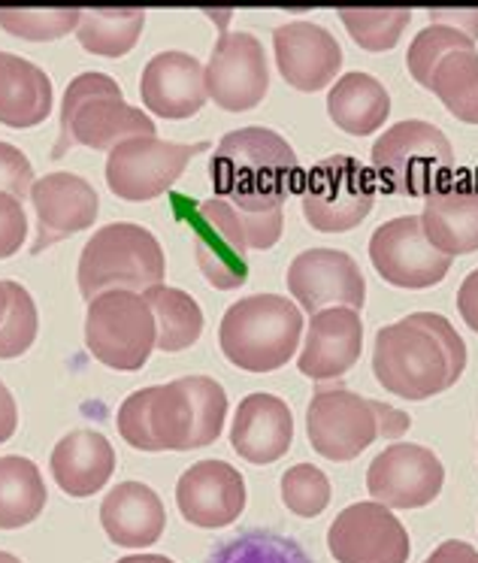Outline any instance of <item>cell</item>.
Returning <instances> with one entry per match:
<instances>
[{
  "mask_svg": "<svg viewBox=\"0 0 478 563\" xmlns=\"http://www.w3.org/2000/svg\"><path fill=\"white\" fill-rule=\"evenodd\" d=\"M215 197L236 212L248 252H267L282 236V207L303 191L307 170L291 143L267 128H243L221 136L209 158Z\"/></svg>",
  "mask_w": 478,
  "mask_h": 563,
  "instance_id": "cell-1",
  "label": "cell"
},
{
  "mask_svg": "<svg viewBox=\"0 0 478 563\" xmlns=\"http://www.w3.org/2000/svg\"><path fill=\"white\" fill-rule=\"evenodd\" d=\"M227 394L209 376L152 385L119 406V433L136 452H191L221 437Z\"/></svg>",
  "mask_w": 478,
  "mask_h": 563,
  "instance_id": "cell-2",
  "label": "cell"
},
{
  "mask_svg": "<svg viewBox=\"0 0 478 563\" xmlns=\"http://www.w3.org/2000/svg\"><path fill=\"white\" fill-rule=\"evenodd\" d=\"M466 369V343L436 312H412L376 333L373 373L388 394L430 400L448 391Z\"/></svg>",
  "mask_w": 478,
  "mask_h": 563,
  "instance_id": "cell-3",
  "label": "cell"
},
{
  "mask_svg": "<svg viewBox=\"0 0 478 563\" xmlns=\"http://www.w3.org/2000/svg\"><path fill=\"white\" fill-rule=\"evenodd\" d=\"M136 136H155V122L124 100L115 79L107 74H82L64 91L62 134L52 158H64L74 146L112 152Z\"/></svg>",
  "mask_w": 478,
  "mask_h": 563,
  "instance_id": "cell-4",
  "label": "cell"
},
{
  "mask_svg": "<svg viewBox=\"0 0 478 563\" xmlns=\"http://www.w3.org/2000/svg\"><path fill=\"white\" fill-rule=\"evenodd\" d=\"M412 428V418L369 400L348 388H321L307 412V433L312 449L327 461H355L376 440H400Z\"/></svg>",
  "mask_w": 478,
  "mask_h": 563,
  "instance_id": "cell-5",
  "label": "cell"
},
{
  "mask_svg": "<svg viewBox=\"0 0 478 563\" xmlns=\"http://www.w3.org/2000/svg\"><path fill=\"white\" fill-rule=\"evenodd\" d=\"M303 312L288 297L255 295L233 303L221 319L219 343L233 367L273 373L294 357Z\"/></svg>",
  "mask_w": 478,
  "mask_h": 563,
  "instance_id": "cell-6",
  "label": "cell"
},
{
  "mask_svg": "<svg viewBox=\"0 0 478 563\" xmlns=\"http://www.w3.org/2000/svg\"><path fill=\"white\" fill-rule=\"evenodd\" d=\"M369 170L385 195L427 200L454 179V148L440 128L409 119L376 140Z\"/></svg>",
  "mask_w": 478,
  "mask_h": 563,
  "instance_id": "cell-7",
  "label": "cell"
},
{
  "mask_svg": "<svg viewBox=\"0 0 478 563\" xmlns=\"http://www.w3.org/2000/svg\"><path fill=\"white\" fill-rule=\"evenodd\" d=\"M164 252L158 240L127 221L100 228L79 257V291L88 303L107 291H143L164 282Z\"/></svg>",
  "mask_w": 478,
  "mask_h": 563,
  "instance_id": "cell-8",
  "label": "cell"
},
{
  "mask_svg": "<svg viewBox=\"0 0 478 563\" xmlns=\"http://www.w3.org/2000/svg\"><path fill=\"white\" fill-rule=\"evenodd\" d=\"M155 316L143 295L107 291L88 303L86 345L100 364L119 373H134L155 352Z\"/></svg>",
  "mask_w": 478,
  "mask_h": 563,
  "instance_id": "cell-9",
  "label": "cell"
},
{
  "mask_svg": "<svg viewBox=\"0 0 478 563\" xmlns=\"http://www.w3.org/2000/svg\"><path fill=\"white\" fill-rule=\"evenodd\" d=\"M303 216L321 233H345L367 219L376 203V179L352 155L321 161L303 179Z\"/></svg>",
  "mask_w": 478,
  "mask_h": 563,
  "instance_id": "cell-10",
  "label": "cell"
},
{
  "mask_svg": "<svg viewBox=\"0 0 478 563\" xmlns=\"http://www.w3.org/2000/svg\"><path fill=\"white\" fill-rule=\"evenodd\" d=\"M209 152V143H167L158 136H136L124 140L122 146H115L107 161V185L115 197L131 200V203H146L155 200L164 191H170V185L179 179L188 167V161Z\"/></svg>",
  "mask_w": 478,
  "mask_h": 563,
  "instance_id": "cell-11",
  "label": "cell"
},
{
  "mask_svg": "<svg viewBox=\"0 0 478 563\" xmlns=\"http://www.w3.org/2000/svg\"><path fill=\"white\" fill-rule=\"evenodd\" d=\"M369 261L385 282L397 288L421 291L430 285H440L448 276L454 257L442 255L424 236L421 216H400L373 233Z\"/></svg>",
  "mask_w": 478,
  "mask_h": 563,
  "instance_id": "cell-12",
  "label": "cell"
},
{
  "mask_svg": "<svg viewBox=\"0 0 478 563\" xmlns=\"http://www.w3.org/2000/svg\"><path fill=\"white\" fill-rule=\"evenodd\" d=\"M445 466L415 442H393L367 470L369 497L388 509H421L440 497Z\"/></svg>",
  "mask_w": 478,
  "mask_h": 563,
  "instance_id": "cell-13",
  "label": "cell"
},
{
  "mask_svg": "<svg viewBox=\"0 0 478 563\" xmlns=\"http://www.w3.org/2000/svg\"><path fill=\"white\" fill-rule=\"evenodd\" d=\"M336 563H405L412 542L400 518L381 503H355L336 515L327 530Z\"/></svg>",
  "mask_w": 478,
  "mask_h": 563,
  "instance_id": "cell-14",
  "label": "cell"
},
{
  "mask_svg": "<svg viewBox=\"0 0 478 563\" xmlns=\"http://www.w3.org/2000/svg\"><path fill=\"white\" fill-rule=\"evenodd\" d=\"M288 288L300 309L319 316L324 309H364L367 282L355 257L336 249H307L288 267Z\"/></svg>",
  "mask_w": 478,
  "mask_h": 563,
  "instance_id": "cell-15",
  "label": "cell"
},
{
  "mask_svg": "<svg viewBox=\"0 0 478 563\" xmlns=\"http://www.w3.org/2000/svg\"><path fill=\"white\" fill-rule=\"evenodd\" d=\"M209 98L227 112L255 110L270 91V67L255 34H221L207 64Z\"/></svg>",
  "mask_w": 478,
  "mask_h": 563,
  "instance_id": "cell-16",
  "label": "cell"
},
{
  "mask_svg": "<svg viewBox=\"0 0 478 563\" xmlns=\"http://www.w3.org/2000/svg\"><path fill=\"white\" fill-rule=\"evenodd\" d=\"M194 236V257L200 273L219 291H233L248 282L246 236L240 231V221L224 200L212 197L191 209L188 219Z\"/></svg>",
  "mask_w": 478,
  "mask_h": 563,
  "instance_id": "cell-17",
  "label": "cell"
},
{
  "mask_svg": "<svg viewBox=\"0 0 478 563\" xmlns=\"http://www.w3.org/2000/svg\"><path fill=\"white\" fill-rule=\"evenodd\" d=\"M31 203L37 209V240L31 255L62 243L74 233L88 231L100 212V197L82 176L52 173L31 185Z\"/></svg>",
  "mask_w": 478,
  "mask_h": 563,
  "instance_id": "cell-18",
  "label": "cell"
},
{
  "mask_svg": "<svg viewBox=\"0 0 478 563\" xmlns=\"http://www.w3.org/2000/svg\"><path fill=\"white\" fill-rule=\"evenodd\" d=\"M176 503L188 525L219 530L233 525L246 509V478L224 461H200L179 478Z\"/></svg>",
  "mask_w": 478,
  "mask_h": 563,
  "instance_id": "cell-19",
  "label": "cell"
},
{
  "mask_svg": "<svg viewBox=\"0 0 478 563\" xmlns=\"http://www.w3.org/2000/svg\"><path fill=\"white\" fill-rule=\"evenodd\" d=\"M279 74L297 91L327 88L343 67V49L327 27L291 22L273 31Z\"/></svg>",
  "mask_w": 478,
  "mask_h": 563,
  "instance_id": "cell-20",
  "label": "cell"
},
{
  "mask_svg": "<svg viewBox=\"0 0 478 563\" xmlns=\"http://www.w3.org/2000/svg\"><path fill=\"white\" fill-rule=\"evenodd\" d=\"M140 98L160 119H191L209 100L207 67L185 52H160L143 70Z\"/></svg>",
  "mask_w": 478,
  "mask_h": 563,
  "instance_id": "cell-21",
  "label": "cell"
},
{
  "mask_svg": "<svg viewBox=\"0 0 478 563\" xmlns=\"http://www.w3.org/2000/svg\"><path fill=\"white\" fill-rule=\"evenodd\" d=\"M421 228L442 255L478 252V176L460 173L424 200Z\"/></svg>",
  "mask_w": 478,
  "mask_h": 563,
  "instance_id": "cell-22",
  "label": "cell"
},
{
  "mask_svg": "<svg viewBox=\"0 0 478 563\" xmlns=\"http://www.w3.org/2000/svg\"><path fill=\"white\" fill-rule=\"evenodd\" d=\"M364 349V324L355 309H324L309 321L307 345L297 367L307 379H340L355 367Z\"/></svg>",
  "mask_w": 478,
  "mask_h": 563,
  "instance_id": "cell-23",
  "label": "cell"
},
{
  "mask_svg": "<svg viewBox=\"0 0 478 563\" xmlns=\"http://www.w3.org/2000/svg\"><path fill=\"white\" fill-rule=\"evenodd\" d=\"M233 452L248 464H273L288 454L294 442V418L285 400L273 394H248L236 409L231 428Z\"/></svg>",
  "mask_w": 478,
  "mask_h": 563,
  "instance_id": "cell-24",
  "label": "cell"
},
{
  "mask_svg": "<svg viewBox=\"0 0 478 563\" xmlns=\"http://www.w3.org/2000/svg\"><path fill=\"white\" fill-rule=\"evenodd\" d=\"M100 525L122 549H146L158 542L167 525L164 503L143 482H122L100 503Z\"/></svg>",
  "mask_w": 478,
  "mask_h": 563,
  "instance_id": "cell-25",
  "label": "cell"
},
{
  "mask_svg": "<svg viewBox=\"0 0 478 563\" xmlns=\"http://www.w3.org/2000/svg\"><path fill=\"white\" fill-rule=\"evenodd\" d=\"M115 452L98 430H74L52 452V476L67 497H91L110 482Z\"/></svg>",
  "mask_w": 478,
  "mask_h": 563,
  "instance_id": "cell-26",
  "label": "cell"
},
{
  "mask_svg": "<svg viewBox=\"0 0 478 563\" xmlns=\"http://www.w3.org/2000/svg\"><path fill=\"white\" fill-rule=\"evenodd\" d=\"M52 112V82L37 64L0 52V124L27 131Z\"/></svg>",
  "mask_w": 478,
  "mask_h": 563,
  "instance_id": "cell-27",
  "label": "cell"
},
{
  "mask_svg": "<svg viewBox=\"0 0 478 563\" xmlns=\"http://www.w3.org/2000/svg\"><path fill=\"white\" fill-rule=\"evenodd\" d=\"M327 112L336 128L352 136H369L391 115V95L376 76L345 74L327 95Z\"/></svg>",
  "mask_w": 478,
  "mask_h": 563,
  "instance_id": "cell-28",
  "label": "cell"
},
{
  "mask_svg": "<svg viewBox=\"0 0 478 563\" xmlns=\"http://www.w3.org/2000/svg\"><path fill=\"white\" fill-rule=\"evenodd\" d=\"M46 509V485L34 461L7 454L0 457V530H19L37 521Z\"/></svg>",
  "mask_w": 478,
  "mask_h": 563,
  "instance_id": "cell-29",
  "label": "cell"
},
{
  "mask_svg": "<svg viewBox=\"0 0 478 563\" xmlns=\"http://www.w3.org/2000/svg\"><path fill=\"white\" fill-rule=\"evenodd\" d=\"M427 91L445 103L454 119L466 124H478V52L476 46H464L442 55L440 64L430 74Z\"/></svg>",
  "mask_w": 478,
  "mask_h": 563,
  "instance_id": "cell-30",
  "label": "cell"
},
{
  "mask_svg": "<svg viewBox=\"0 0 478 563\" xmlns=\"http://www.w3.org/2000/svg\"><path fill=\"white\" fill-rule=\"evenodd\" d=\"M143 297H146L152 316H155V331H158L155 349L173 355V352H185L188 345L200 340L203 312L197 307L194 297L185 295L179 288H167V285H155Z\"/></svg>",
  "mask_w": 478,
  "mask_h": 563,
  "instance_id": "cell-31",
  "label": "cell"
},
{
  "mask_svg": "<svg viewBox=\"0 0 478 563\" xmlns=\"http://www.w3.org/2000/svg\"><path fill=\"white\" fill-rule=\"evenodd\" d=\"M143 25H146L143 10H86L76 27V37L91 55L122 58L136 46Z\"/></svg>",
  "mask_w": 478,
  "mask_h": 563,
  "instance_id": "cell-32",
  "label": "cell"
},
{
  "mask_svg": "<svg viewBox=\"0 0 478 563\" xmlns=\"http://www.w3.org/2000/svg\"><path fill=\"white\" fill-rule=\"evenodd\" d=\"M209 563H315L294 539L270 530H248L243 537L221 545Z\"/></svg>",
  "mask_w": 478,
  "mask_h": 563,
  "instance_id": "cell-33",
  "label": "cell"
},
{
  "mask_svg": "<svg viewBox=\"0 0 478 563\" xmlns=\"http://www.w3.org/2000/svg\"><path fill=\"white\" fill-rule=\"evenodd\" d=\"M464 46H476V37H469L466 31H460L452 22H445L436 13H430V27H424L415 37V43L409 46L405 64H409V74L415 79L418 86H430V74L433 67L440 64L442 55H448L454 49H464Z\"/></svg>",
  "mask_w": 478,
  "mask_h": 563,
  "instance_id": "cell-34",
  "label": "cell"
},
{
  "mask_svg": "<svg viewBox=\"0 0 478 563\" xmlns=\"http://www.w3.org/2000/svg\"><path fill=\"white\" fill-rule=\"evenodd\" d=\"M343 19L348 37L355 40L360 49L388 52L403 37L405 25L412 22L409 10H343Z\"/></svg>",
  "mask_w": 478,
  "mask_h": 563,
  "instance_id": "cell-35",
  "label": "cell"
},
{
  "mask_svg": "<svg viewBox=\"0 0 478 563\" xmlns=\"http://www.w3.org/2000/svg\"><path fill=\"white\" fill-rule=\"evenodd\" d=\"M7 285V297H10V307H7V319L0 324V357H19L25 355L27 349L37 340V307H34V297L27 295V288H22L19 282H3Z\"/></svg>",
  "mask_w": 478,
  "mask_h": 563,
  "instance_id": "cell-36",
  "label": "cell"
},
{
  "mask_svg": "<svg viewBox=\"0 0 478 563\" xmlns=\"http://www.w3.org/2000/svg\"><path fill=\"white\" fill-rule=\"evenodd\" d=\"M282 503L300 518H315L331 503V478L312 464L291 466L282 476Z\"/></svg>",
  "mask_w": 478,
  "mask_h": 563,
  "instance_id": "cell-37",
  "label": "cell"
},
{
  "mask_svg": "<svg viewBox=\"0 0 478 563\" xmlns=\"http://www.w3.org/2000/svg\"><path fill=\"white\" fill-rule=\"evenodd\" d=\"M79 10H0V27L22 40H58L79 27Z\"/></svg>",
  "mask_w": 478,
  "mask_h": 563,
  "instance_id": "cell-38",
  "label": "cell"
},
{
  "mask_svg": "<svg viewBox=\"0 0 478 563\" xmlns=\"http://www.w3.org/2000/svg\"><path fill=\"white\" fill-rule=\"evenodd\" d=\"M34 185V167L25 158V152H19L10 143H0V195H10L15 200H25Z\"/></svg>",
  "mask_w": 478,
  "mask_h": 563,
  "instance_id": "cell-39",
  "label": "cell"
},
{
  "mask_svg": "<svg viewBox=\"0 0 478 563\" xmlns=\"http://www.w3.org/2000/svg\"><path fill=\"white\" fill-rule=\"evenodd\" d=\"M27 236V216L22 200L10 195H0V261L13 257Z\"/></svg>",
  "mask_w": 478,
  "mask_h": 563,
  "instance_id": "cell-40",
  "label": "cell"
},
{
  "mask_svg": "<svg viewBox=\"0 0 478 563\" xmlns=\"http://www.w3.org/2000/svg\"><path fill=\"white\" fill-rule=\"evenodd\" d=\"M457 309L464 316L466 328L478 333V269H473L457 291Z\"/></svg>",
  "mask_w": 478,
  "mask_h": 563,
  "instance_id": "cell-41",
  "label": "cell"
},
{
  "mask_svg": "<svg viewBox=\"0 0 478 563\" xmlns=\"http://www.w3.org/2000/svg\"><path fill=\"white\" fill-rule=\"evenodd\" d=\"M424 563H478V551L464 539H448Z\"/></svg>",
  "mask_w": 478,
  "mask_h": 563,
  "instance_id": "cell-42",
  "label": "cell"
},
{
  "mask_svg": "<svg viewBox=\"0 0 478 563\" xmlns=\"http://www.w3.org/2000/svg\"><path fill=\"white\" fill-rule=\"evenodd\" d=\"M19 428V409H15V400L10 388L0 382V442H7Z\"/></svg>",
  "mask_w": 478,
  "mask_h": 563,
  "instance_id": "cell-43",
  "label": "cell"
},
{
  "mask_svg": "<svg viewBox=\"0 0 478 563\" xmlns=\"http://www.w3.org/2000/svg\"><path fill=\"white\" fill-rule=\"evenodd\" d=\"M119 563H173L170 558H164V554H134V558H124Z\"/></svg>",
  "mask_w": 478,
  "mask_h": 563,
  "instance_id": "cell-44",
  "label": "cell"
},
{
  "mask_svg": "<svg viewBox=\"0 0 478 563\" xmlns=\"http://www.w3.org/2000/svg\"><path fill=\"white\" fill-rule=\"evenodd\" d=\"M7 307H10V297H7V285L0 282V324L7 319Z\"/></svg>",
  "mask_w": 478,
  "mask_h": 563,
  "instance_id": "cell-45",
  "label": "cell"
},
{
  "mask_svg": "<svg viewBox=\"0 0 478 563\" xmlns=\"http://www.w3.org/2000/svg\"><path fill=\"white\" fill-rule=\"evenodd\" d=\"M0 563H22L15 554H10V551H0Z\"/></svg>",
  "mask_w": 478,
  "mask_h": 563,
  "instance_id": "cell-46",
  "label": "cell"
}]
</instances>
